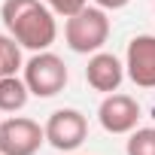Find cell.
Segmentation results:
<instances>
[{"label": "cell", "mask_w": 155, "mask_h": 155, "mask_svg": "<svg viewBox=\"0 0 155 155\" xmlns=\"http://www.w3.org/2000/svg\"><path fill=\"white\" fill-rule=\"evenodd\" d=\"M0 18H3L6 34L31 52H46L58 40L55 12L40 0H3Z\"/></svg>", "instance_id": "obj_1"}, {"label": "cell", "mask_w": 155, "mask_h": 155, "mask_svg": "<svg viewBox=\"0 0 155 155\" xmlns=\"http://www.w3.org/2000/svg\"><path fill=\"white\" fill-rule=\"evenodd\" d=\"M64 40H67V49L76 52V55H94V52H101L104 43L110 40L107 9L85 6L76 15H70L67 25H64Z\"/></svg>", "instance_id": "obj_2"}, {"label": "cell", "mask_w": 155, "mask_h": 155, "mask_svg": "<svg viewBox=\"0 0 155 155\" xmlns=\"http://www.w3.org/2000/svg\"><path fill=\"white\" fill-rule=\"evenodd\" d=\"M25 76L21 79L28 82L31 94L37 97H55L58 91H64L70 73H67V64L55 55V52H34L28 61H25Z\"/></svg>", "instance_id": "obj_3"}, {"label": "cell", "mask_w": 155, "mask_h": 155, "mask_svg": "<svg viewBox=\"0 0 155 155\" xmlns=\"http://www.w3.org/2000/svg\"><path fill=\"white\" fill-rule=\"evenodd\" d=\"M46 143V128L40 122L12 116L0 122V155H37Z\"/></svg>", "instance_id": "obj_4"}, {"label": "cell", "mask_w": 155, "mask_h": 155, "mask_svg": "<svg viewBox=\"0 0 155 155\" xmlns=\"http://www.w3.org/2000/svg\"><path fill=\"white\" fill-rule=\"evenodd\" d=\"M88 137V119L79 110H55L46 122V143L55 146L58 152H73L79 149Z\"/></svg>", "instance_id": "obj_5"}, {"label": "cell", "mask_w": 155, "mask_h": 155, "mask_svg": "<svg viewBox=\"0 0 155 155\" xmlns=\"http://www.w3.org/2000/svg\"><path fill=\"white\" fill-rule=\"evenodd\" d=\"M97 122L107 134H131L140 122V104L131 94H107L97 107Z\"/></svg>", "instance_id": "obj_6"}, {"label": "cell", "mask_w": 155, "mask_h": 155, "mask_svg": "<svg viewBox=\"0 0 155 155\" xmlns=\"http://www.w3.org/2000/svg\"><path fill=\"white\" fill-rule=\"evenodd\" d=\"M125 73L137 88H155V37L140 34L128 43Z\"/></svg>", "instance_id": "obj_7"}, {"label": "cell", "mask_w": 155, "mask_h": 155, "mask_svg": "<svg viewBox=\"0 0 155 155\" xmlns=\"http://www.w3.org/2000/svg\"><path fill=\"white\" fill-rule=\"evenodd\" d=\"M125 64L110 55V52H94L88 58V67H85V82L94 88V91H104V94H113L119 91L122 79H125Z\"/></svg>", "instance_id": "obj_8"}, {"label": "cell", "mask_w": 155, "mask_h": 155, "mask_svg": "<svg viewBox=\"0 0 155 155\" xmlns=\"http://www.w3.org/2000/svg\"><path fill=\"white\" fill-rule=\"evenodd\" d=\"M28 97H31V88L25 79L18 76H0V113H18L28 107Z\"/></svg>", "instance_id": "obj_9"}, {"label": "cell", "mask_w": 155, "mask_h": 155, "mask_svg": "<svg viewBox=\"0 0 155 155\" xmlns=\"http://www.w3.org/2000/svg\"><path fill=\"white\" fill-rule=\"evenodd\" d=\"M21 67V43L9 34H0V76H12Z\"/></svg>", "instance_id": "obj_10"}, {"label": "cell", "mask_w": 155, "mask_h": 155, "mask_svg": "<svg viewBox=\"0 0 155 155\" xmlns=\"http://www.w3.org/2000/svg\"><path fill=\"white\" fill-rule=\"evenodd\" d=\"M125 152L128 155H155V128H134Z\"/></svg>", "instance_id": "obj_11"}, {"label": "cell", "mask_w": 155, "mask_h": 155, "mask_svg": "<svg viewBox=\"0 0 155 155\" xmlns=\"http://www.w3.org/2000/svg\"><path fill=\"white\" fill-rule=\"evenodd\" d=\"M43 3H46L55 15L70 18V15H76L79 9H85V6H88V0H43Z\"/></svg>", "instance_id": "obj_12"}, {"label": "cell", "mask_w": 155, "mask_h": 155, "mask_svg": "<svg viewBox=\"0 0 155 155\" xmlns=\"http://www.w3.org/2000/svg\"><path fill=\"white\" fill-rule=\"evenodd\" d=\"M94 3H97L101 9H107V12H116V9H125L131 0H94Z\"/></svg>", "instance_id": "obj_13"}]
</instances>
